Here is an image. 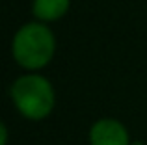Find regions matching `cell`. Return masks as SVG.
<instances>
[{
	"label": "cell",
	"instance_id": "8992f818",
	"mask_svg": "<svg viewBox=\"0 0 147 145\" xmlns=\"http://www.w3.org/2000/svg\"><path fill=\"white\" fill-rule=\"evenodd\" d=\"M130 145H144V142H142V140H134V142L130 143Z\"/></svg>",
	"mask_w": 147,
	"mask_h": 145
},
{
	"label": "cell",
	"instance_id": "3957f363",
	"mask_svg": "<svg viewBox=\"0 0 147 145\" xmlns=\"http://www.w3.org/2000/svg\"><path fill=\"white\" fill-rule=\"evenodd\" d=\"M90 145H130L127 127L114 117H100L90 128Z\"/></svg>",
	"mask_w": 147,
	"mask_h": 145
},
{
	"label": "cell",
	"instance_id": "5b68a950",
	"mask_svg": "<svg viewBox=\"0 0 147 145\" xmlns=\"http://www.w3.org/2000/svg\"><path fill=\"white\" fill-rule=\"evenodd\" d=\"M0 134H2V143L0 145H7V127H6V123L0 125Z\"/></svg>",
	"mask_w": 147,
	"mask_h": 145
},
{
	"label": "cell",
	"instance_id": "6da1fadb",
	"mask_svg": "<svg viewBox=\"0 0 147 145\" xmlns=\"http://www.w3.org/2000/svg\"><path fill=\"white\" fill-rule=\"evenodd\" d=\"M56 52V37L45 22H26L15 32L11 56L19 67L34 72L47 67Z\"/></svg>",
	"mask_w": 147,
	"mask_h": 145
},
{
	"label": "cell",
	"instance_id": "7a4b0ae2",
	"mask_svg": "<svg viewBox=\"0 0 147 145\" xmlns=\"http://www.w3.org/2000/svg\"><path fill=\"white\" fill-rule=\"evenodd\" d=\"M9 97L17 112L28 121L45 119L56 106V91L50 80L37 72L19 76L9 87Z\"/></svg>",
	"mask_w": 147,
	"mask_h": 145
},
{
	"label": "cell",
	"instance_id": "277c9868",
	"mask_svg": "<svg viewBox=\"0 0 147 145\" xmlns=\"http://www.w3.org/2000/svg\"><path fill=\"white\" fill-rule=\"evenodd\" d=\"M71 9V0H34L32 13L39 22H54L60 21Z\"/></svg>",
	"mask_w": 147,
	"mask_h": 145
}]
</instances>
